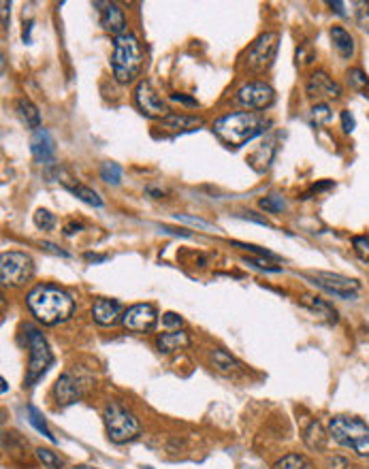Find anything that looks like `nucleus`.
<instances>
[{
  "instance_id": "f257e3e1",
  "label": "nucleus",
  "mask_w": 369,
  "mask_h": 469,
  "mask_svg": "<svg viewBox=\"0 0 369 469\" xmlns=\"http://www.w3.org/2000/svg\"><path fill=\"white\" fill-rule=\"evenodd\" d=\"M28 309L39 322L45 327H56L66 322L75 312V299H73L64 288L53 284H39L34 286L26 296Z\"/></svg>"
},
{
  "instance_id": "f03ea898",
  "label": "nucleus",
  "mask_w": 369,
  "mask_h": 469,
  "mask_svg": "<svg viewBox=\"0 0 369 469\" xmlns=\"http://www.w3.org/2000/svg\"><path fill=\"white\" fill-rule=\"evenodd\" d=\"M269 122L254 111H237L214 122V135L229 147H242L252 139L261 137Z\"/></svg>"
},
{
  "instance_id": "7ed1b4c3",
  "label": "nucleus",
  "mask_w": 369,
  "mask_h": 469,
  "mask_svg": "<svg viewBox=\"0 0 369 469\" xmlns=\"http://www.w3.org/2000/svg\"><path fill=\"white\" fill-rule=\"evenodd\" d=\"M143 68V49L133 32L116 36L112 53V71L120 84H133Z\"/></svg>"
},
{
  "instance_id": "20e7f679",
  "label": "nucleus",
  "mask_w": 369,
  "mask_h": 469,
  "mask_svg": "<svg viewBox=\"0 0 369 469\" xmlns=\"http://www.w3.org/2000/svg\"><path fill=\"white\" fill-rule=\"evenodd\" d=\"M329 435L357 457H369V424L353 416H333L329 422Z\"/></svg>"
},
{
  "instance_id": "39448f33",
  "label": "nucleus",
  "mask_w": 369,
  "mask_h": 469,
  "mask_svg": "<svg viewBox=\"0 0 369 469\" xmlns=\"http://www.w3.org/2000/svg\"><path fill=\"white\" fill-rule=\"evenodd\" d=\"M103 420H105V429L107 435L114 444H126L139 435V420L135 418L133 411H128L124 405L112 401L107 403L103 409Z\"/></svg>"
},
{
  "instance_id": "423d86ee",
  "label": "nucleus",
  "mask_w": 369,
  "mask_h": 469,
  "mask_svg": "<svg viewBox=\"0 0 369 469\" xmlns=\"http://www.w3.org/2000/svg\"><path fill=\"white\" fill-rule=\"evenodd\" d=\"M24 331H26V342H28V350H30V361H28V369H26V386H34L51 367L53 354L39 329L32 325H26Z\"/></svg>"
},
{
  "instance_id": "0eeeda50",
  "label": "nucleus",
  "mask_w": 369,
  "mask_h": 469,
  "mask_svg": "<svg viewBox=\"0 0 369 469\" xmlns=\"http://www.w3.org/2000/svg\"><path fill=\"white\" fill-rule=\"evenodd\" d=\"M34 273V262L24 252H3L0 256V279L3 286H24Z\"/></svg>"
},
{
  "instance_id": "6e6552de",
  "label": "nucleus",
  "mask_w": 369,
  "mask_h": 469,
  "mask_svg": "<svg viewBox=\"0 0 369 469\" xmlns=\"http://www.w3.org/2000/svg\"><path fill=\"white\" fill-rule=\"evenodd\" d=\"M314 286L322 288L325 292L333 294V296H340L344 299V301H350V299H357L359 290H361V284L357 279L353 277H346V275H340V273H329V271H316L311 275H305Z\"/></svg>"
},
{
  "instance_id": "1a4fd4ad",
  "label": "nucleus",
  "mask_w": 369,
  "mask_h": 469,
  "mask_svg": "<svg viewBox=\"0 0 369 469\" xmlns=\"http://www.w3.org/2000/svg\"><path fill=\"white\" fill-rule=\"evenodd\" d=\"M278 43H280V34L278 32H265L248 47L246 51V64L252 71H267L273 60L275 53H278Z\"/></svg>"
},
{
  "instance_id": "9d476101",
  "label": "nucleus",
  "mask_w": 369,
  "mask_h": 469,
  "mask_svg": "<svg viewBox=\"0 0 369 469\" xmlns=\"http://www.w3.org/2000/svg\"><path fill=\"white\" fill-rule=\"evenodd\" d=\"M235 101L248 111H261V109H267L273 105L275 92L265 81H250V84H246L237 90Z\"/></svg>"
},
{
  "instance_id": "9b49d317",
  "label": "nucleus",
  "mask_w": 369,
  "mask_h": 469,
  "mask_svg": "<svg viewBox=\"0 0 369 469\" xmlns=\"http://www.w3.org/2000/svg\"><path fill=\"white\" fill-rule=\"evenodd\" d=\"M122 325L124 329L133 331V333H152L158 325V312L152 303H137L131 305L124 316H122Z\"/></svg>"
},
{
  "instance_id": "f8f14e48",
  "label": "nucleus",
  "mask_w": 369,
  "mask_h": 469,
  "mask_svg": "<svg viewBox=\"0 0 369 469\" xmlns=\"http://www.w3.org/2000/svg\"><path fill=\"white\" fill-rule=\"evenodd\" d=\"M135 103L139 107V111L145 116V118H167L169 116V107L164 105V101L158 97V92L152 88L150 81H139L137 84V90H135Z\"/></svg>"
},
{
  "instance_id": "ddd939ff",
  "label": "nucleus",
  "mask_w": 369,
  "mask_h": 469,
  "mask_svg": "<svg viewBox=\"0 0 369 469\" xmlns=\"http://www.w3.org/2000/svg\"><path fill=\"white\" fill-rule=\"evenodd\" d=\"M305 92H307V97L311 101H316V105H318L325 101H338L342 97V86L335 79H331L325 71H316L307 79Z\"/></svg>"
},
{
  "instance_id": "4468645a",
  "label": "nucleus",
  "mask_w": 369,
  "mask_h": 469,
  "mask_svg": "<svg viewBox=\"0 0 369 469\" xmlns=\"http://www.w3.org/2000/svg\"><path fill=\"white\" fill-rule=\"evenodd\" d=\"M94 7L99 9L101 13V26L105 32L114 34V36H120L126 32V17H124V11L120 9V5L116 3H94Z\"/></svg>"
},
{
  "instance_id": "2eb2a0df",
  "label": "nucleus",
  "mask_w": 369,
  "mask_h": 469,
  "mask_svg": "<svg viewBox=\"0 0 369 469\" xmlns=\"http://www.w3.org/2000/svg\"><path fill=\"white\" fill-rule=\"evenodd\" d=\"M30 152L39 164H53V160H56V143H53L49 130H34L30 139Z\"/></svg>"
},
{
  "instance_id": "dca6fc26",
  "label": "nucleus",
  "mask_w": 369,
  "mask_h": 469,
  "mask_svg": "<svg viewBox=\"0 0 369 469\" xmlns=\"http://www.w3.org/2000/svg\"><path fill=\"white\" fill-rule=\"evenodd\" d=\"M53 397H56V403L66 407L73 405L81 399V384L77 378H73V373H62L60 378L53 384Z\"/></svg>"
},
{
  "instance_id": "f3484780",
  "label": "nucleus",
  "mask_w": 369,
  "mask_h": 469,
  "mask_svg": "<svg viewBox=\"0 0 369 469\" xmlns=\"http://www.w3.org/2000/svg\"><path fill=\"white\" fill-rule=\"evenodd\" d=\"M124 312L126 309L122 307V303L114 301V299H97L94 305H92V318L101 327H114L118 320H122Z\"/></svg>"
},
{
  "instance_id": "a211bd4d",
  "label": "nucleus",
  "mask_w": 369,
  "mask_h": 469,
  "mask_svg": "<svg viewBox=\"0 0 369 469\" xmlns=\"http://www.w3.org/2000/svg\"><path fill=\"white\" fill-rule=\"evenodd\" d=\"M331 41H333V47H335V51L342 60H350L355 55V49H357L355 36L350 34L346 28H342V26L331 28Z\"/></svg>"
},
{
  "instance_id": "6ab92c4d",
  "label": "nucleus",
  "mask_w": 369,
  "mask_h": 469,
  "mask_svg": "<svg viewBox=\"0 0 369 469\" xmlns=\"http://www.w3.org/2000/svg\"><path fill=\"white\" fill-rule=\"evenodd\" d=\"M162 128L173 130V133H192L203 126L201 118L194 116H183V114H169L167 118H162Z\"/></svg>"
},
{
  "instance_id": "aec40b11",
  "label": "nucleus",
  "mask_w": 369,
  "mask_h": 469,
  "mask_svg": "<svg viewBox=\"0 0 369 469\" xmlns=\"http://www.w3.org/2000/svg\"><path fill=\"white\" fill-rule=\"evenodd\" d=\"M190 344V337L188 333H183V331H169V333H160L156 337V348L162 352V354H171L175 350H181V348H186Z\"/></svg>"
},
{
  "instance_id": "412c9836",
  "label": "nucleus",
  "mask_w": 369,
  "mask_h": 469,
  "mask_svg": "<svg viewBox=\"0 0 369 469\" xmlns=\"http://www.w3.org/2000/svg\"><path fill=\"white\" fill-rule=\"evenodd\" d=\"M301 303H303L314 316L322 318L325 322H329V325H335V322H338V312H335V307L331 305V303H327L325 299L305 294V296H301Z\"/></svg>"
},
{
  "instance_id": "4be33fe9",
  "label": "nucleus",
  "mask_w": 369,
  "mask_h": 469,
  "mask_svg": "<svg viewBox=\"0 0 369 469\" xmlns=\"http://www.w3.org/2000/svg\"><path fill=\"white\" fill-rule=\"evenodd\" d=\"M303 442L309 450H316V453L327 448V433L318 420H311L307 424V429L303 431Z\"/></svg>"
},
{
  "instance_id": "5701e85b",
  "label": "nucleus",
  "mask_w": 369,
  "mask_h": 469,
  "mask_svg": "<svg viewBox=\"0 0 369 469\" xmlns=\"http://www.w3.org/2000/svg\"><path fill=\"white\" fill-rule=\"evenodd\" d=\"M17 109V116L22 118V122L32 128V130H39L41 128V114H39V109H36L28 99H20L15 105Z\"/></svg>"
},
{
  "instance_id": "b1692460",
  "label": "nucleus",
  "mask_w": 369,
  "mask_h": 469,
  "mask_svg": "<svg viewBox=\"0 0 369 469\" xmlns=\"http://www.w3.org/2000/svg\"><path fill=\"white\" fill-rule=\"evenodd\" d=\"M212 365L220 371V373H237L242 371V363H239L237 359H233V356L227 352V350H214L212 352Z\"/></svg>"
},
{
  "instance_id": "393cba45",
  "label": "nucleus",
  "mask_w": 369,
  "mask_h": 469,
  "mask_svg": "<svg viewBox=\"0 0 369 469\" xmlns=\"http://www.w3.org/2000/svg\"><path fill=\"white\" fill-rule=\"evenodd\" d=\"M64 188H66V190H68L71 194H75L79 201H84V203L92 205V207H103V199L99 197V192H97V190H92V188L84 186V183H79V181L66 183Z\"/></svg>"
},
{
  "instance_id": "a878e982",
  "label": "nucleus",
  "mask_w": 369,
  "mask_h": 469,
  "mask_svg": "<svg viewBox=\"0 0 369 469\" xmlns=\"http://www.w3.org/2000/svg\"><path fill=\"white\" fill-rule=\"evenodd\" d=\"M273 469H314L311 461L299 453H290L286 457H282L280 461L273 463Z\"/></svg>"
},
{
  "instance_id": "bb28decb",
  "label": "nucleus",
  "mask_w": 369,
  "mask_h": 469,
  "mask_svg": "<svg viewBox=\"0 0 369 469\" xmlns=\"http://www.w3.org/2000/svg\"><path fill=\"white\" fill-rule=\"evenodd\" d=\"M28 420H30V424L36 429V431H39V433H43L49 442H56V438H53L51 435V431L47 429V424H45V420H43V416L39 414V409H36V407H32V405H28Z\"/></svg>"
},
{
  "instance_id": "cd10ccee",
  "label": "nucleus",
  "mask_w": 369,
  "mask_h": 469,
  "mask_svg": "<svg viewBox=\"0 0 369 469\" xmlns=\"http://www.w3.org/2000/svg\"><path fill=\"white\" fill-rule=\"evenodd\" d=\"M101 177H103V181H107V183L118 186V183L122 181V168H120V164H118V162H103V166H101Z\"/></svg>"
},
{
  "instance_id": "c85d7f7f",
  "label": "nucleus",
  "mask_w": 369,
  "mask_h": 469,
  "mask_svg": "<svg viewBox=\"0 0 369 469\" xmlns=\"http://www.w3.org/2000/svg\"><path fill=\"white\" fill-rule=\"evenodd\" d=\"M34 224H36V229H41V231H51L53 227H56V216L47 210H36Z\"/></svg>"
},
{
  "instance_id": "c756f323",
  "label": "nucleus",
  "mask_w": 369,
  "mask_h": 469,
  "mask_svg": "<svg viewBox=\"0 0 369 469\" xmlns=\"http://www.w3.org/2000/svg\"><path fill=\"white\" fill-rule=\"evenodd\" d=\"M261 207H263L265 212H269V214H280V212L286 207V203H284V199H282V197H278V194H271V197L261 199Z\"/></svg>"
},
{
  "instance_id": "7c9ffc66",
  "label": "nucleus",
  "mask_w": 369,
  "mask_h": 469,
  "mask_svg": "<svg viewBox=\"0 0 369 469\" xmlns=\"http://www.w3.org/2000/svg\"><path fill=\"white\" fill-rule=\"evenodd\" d=\"M353 250L361 260L369 262V235H357L353 237Z\"/></svg>"
},
{
  "instance_id": "2f4dec72",
  "label": "nucleus",
  "mask_w": 369,
  "mask_h": 469,
  "mask_svg": "<svg viewBox=\"0 0 369 469\" xmlns=\"http://www.w3.org/2000/svg\"><path fill=\"white\" fill-rule=\"evenodd\" d=\"M348 84L353 86L355 90H365L367 86H369V79H367V75L361 71V68H350L348 71Z\"/></svg>"
},
{
  "instance_id": "473e14b6",
  "label": "nucleus",
  "mask_w": 369,
  "mask_h": 469,
  "mask_svg": "<svg viewBox=\"0 0 369 469\" xmlns=\"http://www.w3.org/2000/svg\"><path fill=\"white\" fill-rule=\"evenodd\" d=\"M36 457H39V461L47 467V469H60L62 467V461L51 453V450L47 448H39L36 450Z\"/></svg>"
},
{
  "instance_id": "72a5a7b5",
  "label": "nucleus",
  "mask_w": 369,
  "mask_h": 469,
  "mask_svg": "<svg viewBox=\"0 0 369 469\" xmlns=\"http://www.w3.org/2000/svg\"><path fill=\"white\" fill-rule=\"evenodd\" d=\"M311 118H314V122H316V124L329 122V120H331V109H329V105H327V103L314 105V107H311Z\"/></svg>"
},
{
  "instance_id": "f704fd0d",
  "label": "nucleus",
  "mask_w": 369,
  "mask_h": 469,
  "mask_svg": "<svg viewBox=\"0 0 369 469\" xmlns=\"http://www.w3.org/2000/svg\"><path fill=\"white\" fill-rule=\"evenodd\" d=\"M175 220H177V222H186V224H190V227H196V229H203V231H216V229L212 227V224L203 222V220H199V218H192V216L177 214V216H175Z\"/></svg>"
},
{
  "instance_id": "c9c22d12",
  "label": "nucleus",
  "mask_w": 369,
  "mask_h": 469,
  "mask_svg": "<svg viewBox=\"0 0 369 469\" xmlns=\"http://www.w3.org/2000/svg\"><path fill=\"white\" fill-rule=\"evenodd\" d=\"M235 246L237 248H242V250H246V252H252V254H256V256H265V258H278L275 256L273 252H269V250H263V248H258V246H252V243H237L235 241Z\"/></svg>"
},
{
  "instance_id": "e433bc0d",
  "label": "nucleus",
  "mask_w": 369,
  "mask_h": 469,
  "mask_svg": "<svg viewBox=\"0 0 369 469\" xmlns=\"http://www.w3.org/2000/svg\"><path fill=\"white\" fill-rule=\"evenodd\" d=\"M359 11H357V24L369 32V3H359Z\"/></svg>"
},
{
  "instance_id": "4c0bfd02",
  "label": "nucleus",
  "mask_w": 369,
  "mask_h": 469,
  "mask_svg": "<svg viewBox=\"0 0 369 469\" xmlns=\"http://www.w3.org/2000/svg\"><path fill=\"white\" fill-rule=\"evenodd\" d=\"M162 325L167 327V329H173V327H181L183 320H181V316H177L175 312H167V314H162Z\"/></svg>"
},
{
  "instance_id": "58836bf2",
  "label": "nucleus",
  "mask_w": 369,
  "mask_h": 469,
  "mask_svg": "<svg viewBox=\"0 0 369 469\" xmlns=\"http://www.w3.org/2000/svg\"><path fill=\"white\" fill-rule=\"evenodd\" d=\"M342 128H344V133H353V130L357 128L355 116L350 114L348 109H344V111H342Z\"/></svg>"
},
{
  "instance_id": "ea45409f",
  "label": "nucleus",
  "mask_w": 369,
  "mask_h": 469,
  "mask_svg": "<svg viewBox=\"0 0 369 469\" xmlns=\"http://www.w3.org/2000/svg\"><path fill=\"white\" fill-rule=\"evenodd\" d=\"M246 262H248V265H252V267H256V269H265L269 273H280L282 271V267H271V265H267V262L258 260V258H246Z\"/></svg>"
},
{
  "instance_id": "a19ab883",
  "label": "nucleus",
  "mask_w": 369,
  "mask_h": 469,
  "mask_svg": "<svg viewBox=\"0 0 369 469\" xmlns=\"http://www.w3.org/2000/svg\"><path fill=\"white\" fill-rule=\"evenodd\" d=\"M329 469H350V463H348V459H344V457H333L329 461V465H327Z\"/></svg>"
},
{
  "instance_id": "79ce46f5",
  "label": "nucleus",
  "mask_w": 369,
  "mask_h": 469,
  "mask_svg": "<svg viewBox=\"0 0 369 469\" xmlns=\"http://www.w3.org/2000/svg\"><path fill=\"white\" fill-rule=\"evenodd\" d=\"M171 101H177V103H183V105L196 107V101H194V99H188V97H183V94H171Z\"/></svg>"
},
{
  "instance_id": "37998d69",
  "label": "nucleus",
  "mask_w": 369,
  "mask_h": 469,
  "mask_svg": "<svg viewBox=\"0 0 369 469\" xmlns=\"http://www.w3.org/2000/svg\"><path fill=\"white\" fill-rule=\"evenodd\" d=\"M239 218L252 220V222H256V224H267V220H265V218H258V216H254V212H248V214H239Z\"/></svg>"
},
{
  "instance_id": "c03bdc74",
  "label": "nucleus",
  "mask_w": 369,
  "mask_h": 469,
  "mask_svg": "<svg viewBox=\"0 0 369 469\" xmlns=\"http://www.w3.org/2000/svg\"><path fill=\"white\" fill-rule=\"evenodd\" d=\"M329 7L333 9L338 15H346V11H344V7H346V5H344V3H340V0H335V3H333V0H331V3H329Z\"/></svg>"
},
{
  "instance_id": "a18cd8bd",
  "label": "nucleus",
  "mask_w": 369,
  "mask_h": 469,
  "mask_svg": "<svg viewBox=\"0 0 369 469\" xmlns=\"http://www.w3.org/2000/svg\"><path fill=\"white\" fill-rule=\"evenodd\" d=\"M43 248L47 250V252H53V254H58V256H66V252H62L60 248H56V246H53V243H43Z\"/></svg>"
},
{
  "instance_id": "49530a36",
  "label": "nucleus",
  "mask_w": 369,
  "mask_h": 469,
  "mask_svg": "<svg viewBox=\"0 0 369 469\" xmlns=\"http://www.w3.org/2000/svg\"><path fill=\"white\" fill-rule=\"evenodd\" d=\"M164 233H171V235H179V237H190L192 233L190 231H175V229H169V227H162Z\"/></svg>"
},
{
  "instance_id": "de8ad7c7",
  "label": "nucleus",
  "mask_w": 369,
  "mask_h": 469,
  "mask_svg": "<svg viewBox=\"0 0 369 469\" xmlns=\"http://www.w3.org/2000/svg\"><path fill=\"white\" fill-rule=\"evenodd\" d=\"M7 11H9V3L5 0V3H3V26L5 28H7Z\"/></svg>"
},
{
  "instance_id": "09e8293b",
  "label": "nucleus",
  "mask_w": 369,
  "mask_h": 469,
  "mask_svg": "<svg viewBox=\"0 0 369 469\" xmlns=\"http://www.w3.org/2000/svg\"><path fill=\"white\" fill-rule=\"evenodd\" d=\"M88 260H105L107 256H97V254H86Z\"/></svg>"
}]
</instances>
